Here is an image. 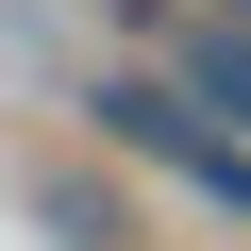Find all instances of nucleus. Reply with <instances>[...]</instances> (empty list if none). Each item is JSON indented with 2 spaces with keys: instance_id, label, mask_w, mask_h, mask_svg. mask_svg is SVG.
Here are the masks:
<instances>
[{
  "instance_id": "1",
  "label": "nucleus",
  "mask_w": 251,
  "mask_h": 251,
  "mask_svg": "<svg viewBox=\"0 0 251 251\" xmlns=\"http://www.w3.org/2000/svg\"><path fill=\"white\" fill-rule=\"evenodd\" d=\"M67 117H84V151H117V168H151V184H168V168L201 151V117H184V84H168L151 50H117V67H84V100H67Z\"/></svg>"
},
{
  "instance_id": "2",
  "label": "nucleus",
  "mask_w": 251,
  "mask_h": 251,
  "mask_svg": "<svg viewBox=\"0 0 251 251\" xmlns=\"http://www.w3.org/2000/svg\"><path fill=\"white\" fill-rule=\"evenodd\" d=\"M151 67L184 84V117H201V134H234V151H251V34H218V17H184V0H168Z\"/></svg>"
},
{
  "instance_id": "3",
  "label": "nucleus",
  "mask_w": 251,
  "mask_h": 251,
  "mask_svg": "<svg viewBox=\"0 0 251 251\" xmlns=\"http://www.w3.org/2000/svg\"><path fill=\"white\" fill-rule=\"evenodd\" d=\"M34 201H50V234H67V251H117V234H134V201H117V168H100V151H67Z\"/></svg>"
},
{
  "instance_id": "4",
  "label": "nucleus",
  "mask_w": 251,
  "mask_h": 251,
  "mask_svg": "<svg viewBox=\"0 0 251 251\" xmlns=\"http://www.w3.org/2000/svg\"><path fill=\"white\" fill-rule=\"evenodd\" d=\"M168 201H201V218H234V234H251V151H234V134H201V151L168 168Z\"/></svg>"
},
{
  "instance_id": "5",
  "label": "nucleus",
  "mask_w": 251,
  "mask_h": 251,
  "mask_svg": "<svg viewBox=\"0 0 251 251\" xmlns=\"http://www.w3.org/2000/svg\"><path fill=\"white\" fill-rule=\"evenodd\" d=\"M184 17H218V34H251V0H184Z\"/></svg>"
}]
</instances>
